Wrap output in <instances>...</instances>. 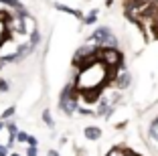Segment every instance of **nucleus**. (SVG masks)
Masks as SVG:
<instances>
[{
  "instance_id": "nucleus-7",
  "label": "nucleus",
  "mask_w": 158,
  "mask_h": 156,
  "mask_svg": "<svg viewBox=\"0 0 158 156\" xmlns=\"http://www.w3.org/2000/svg\"><path fill=\"white\" fill-rule=\"evenodd\" d=\"M28 134L27 132H16V140H19V142H28Z\"/></svg>"
},
{
  "instance_id": "nucleus-4",
  "label": "nucleus",
  "mask_w": 158,
  "mask_h": 156,
  "mask_svg": "<svg viewBox=\"0 0 158 156\" xmlns=\"http://www.w3.org/2000/svg\"><path fill=\"white\" fill-rule=\"evenodd\" d=\"M55 8H57V10H61V12H69V14H73L75 19H81V16H83V14L79 12V10H75V8H69V6H65V4H59V2L55 4Z\"/></svg>"
},
{
  "instance_id": "nucleus-5",
  "label": "nucleus",
  "mask_w": 158,
  "mask_h": 156,
  "mask_svg": "<svg viewBox=\"0 0 158 156\" xmlns=\"http://www.w3.org/2000/svg\"><path fill=\"white\" fill-rule=\"evenodd\" d=\"M128 83H130V73H122L120 75V83H118V85H120V87H126V85H128Z\"/></svg>"
},
{
  "instance_id": "nucleus-18",
  "label": "nucleus",
  "mask_w": 158,
  "mask_h": 156,
  "mask_svg": "<svg viewBox=\"0 0 158 156\" xmlns=\"http://www.w3.org/2000/svg\"><path fill=\"white\" fill-rule=\"evenodd\" d=\"M4 128V120H0V130Z\"/></svg>"
},
{
  "instance_id": "nucleus-19",
  "label": "nucleus",
  "mask_w": 158,
  "mask_h": 156,
  "mask_svg": "<svg viewBox=\"0 0 158 156\" xmlns=\"http://www.w3.org/2000/svg\"><path fill=\"white\" fill-rule=\"evenodd\" d=\"M12 156H20V154H12Z\"/></svg>"
},
{
  "instance_id": "nucleus-6",
  "label": "nucleus",
  "mask_w": 158,
  "mask_h": 156,
  "mask_svg": "<svg viewBox=\"0 0 158 156\" xmlns=\"http://www.w3.org/2000/svg\"><path fill=\"white\" fill-rule=\"evenodd\" d=\"M106 156H126V150L124 148H112Z\"/></svg>"
},
{
  "instance_id": "nucleus-11",
  "label": "nucleus",
  "mask_w": 158,
  "mask_h": 156,
  "mask_svg": "<svg viewBox=\"0 0 158 156\" xmlns=\"http://www.w3.org/2000/svg\"><path fill=\"white\" fill-rule=\"evenodd\" d=\"M0 2H4V4H10L14 8H19V0H0Z\"/></svg>"
},
{
  "instance_id": "nucleus-2",
  "label": "nucleus",
  "mask_w": 158,
  "mask_h": 156,
  "mask_svg": "<svg viewBox=\"0 0 158 156\" xmlns=\"http://www.w3.org/2000/svg\"><path fill=\"white\" fill-rule=\"evenodd\" d=\"M61 108L65 114H73L77 110V103H75V89L73 87H67L63 91V97H61Z\"/></svg>"
},
{
  "instance_id": "nucleus-17",
  "label": "nucleus",
  "mask_w": 158,
  "mask_h": 156,
  "mask_svg": "<svg viewBox=\"0 0 158 156\" xmlns=\"http://www.w3.org/2000/svg\"><path fill=\"white\" fill-rule=\"evenodd\" d=\"M126 156H140V154H136V152H126Z\"/></svg>"
},
{
  "instance_id": "nucleus-16",
  "label": "nucleus",
  "mask_w": 158,
  "mask_h": 156,
  "mask_svg": "<svg viewBox=\"0 0 158 156\" xmlns=\"http://www.w3.org/2000/svg\"><path fill=\"white\" fill-rule=\"evenodd\" d=\"M6 154H8V152H6V148H4V146H0V156H6Z\"/></svg>"
},
{
  "instance_id": "nucleus-14",
  "label": "nucleus",
  "mask_w": 158,
  "mask_h": 156,
  "mask_svg": "<svg viewBox=\"0 0 158 156\" xmlns=\"http://www.w3.org/2000/svg\"><path fill=\"white\" fill-rule=\"evenodd\" d=\"M27 156H37V148L31 146V148H28V152H27Z\"/></svg>"
},
{
  "instance_id": "nucleus-1",
  "label": "nucleus",
  "mask_w": 158,
  "mask_h": 156,
  "mask_svg": "<svg viewBox=\"0 0 158 156\" xmlns=\"http://www.w3.org/2000/svg\"><path fill=\"white\" fill-rule=\"evenodd\" d=\"M99 61L106 65L107 69H116L122 65V53L118 49H102L99 47Z\"/></svg>"
},
{
  "instance_id": "nucleus-3",
  "label": "nucleus",
  "mask_w": 158,
  "mask_h": 156,
  "mask_svg": "<svg viewBox=\"0 0 158 156\" xmlns=\"http://www.w3.org/2000/svg\"><path fill=\"white\" fill-rule=\"evenodd\" d=\"M83 134H85V138H87V140H98V138H102V130L95 128V126H87Z\"/></svg>"
},
{
  "instance_id": "nucleus-8",
  "label": "nucleus",
  "mask_w": 158,
  "mask_h": 156,
  "mask_svg": "<svg viewBox=\"0 0 158 156\" xmlns=\"http://www.w3.org/2000/svg\"><path fill=\"white\" fill-rule=\"evenodd\" d=\"M6 28H8V27H6V24L2 23V19H0V43H2V39L6 37Z\"/></svg>"
},
{
  "instance_id": "nucleus-10",
  "label": "nucleus",
  "mask_w": 158,
  "mask_h": 156,
  "mask_svg": "<svg viewBox=\"0 0 158 156\" xmlns=\"http://www.w3.org/2000/svg\"><path fill=\"white\" fill-rule=\"evenodd\" d=\"M43 120H45V124H47V126H53V122H51V114H49V112H45V114H43Z\"/></svg>"
},
{
  "instance_id": "nucleus-12",
  "label": "nucleus",
  "mask_w": 158,
  "mask_h": 156,
  "mask_svg": "<svg viewBox=\"0 0 158 156\" xmlns=\"http://www.w3.org/2000/svg\"><path fill=\"white\" fill-rule=\"evenodd\" d=\"M12 114H14V108H8V110H6L4 114H2V120H4V118H10Z\"/></svg>"
},
{
  "instance_id": "nucleus-13",
  "label": "nucleus",
  "mask_w": 158,
  "mask_h": 156,
  "mask_svg": "<svg viewBox=\"0 0 158 156\" xmlns=\"http://www.w3.org/2000/svg\"><path fill=\"white\" fill-rule=\"evenodd\" d=\"M0 91H8V83L0 79Z\"/></svg>"
},
{
  "instance_id": "nucleus-15",
  "label": "nucleus",
  "mask_w": 158,
  "mask_h": 156,
  "mask_svg": "<svg viewBox=\"0 0 158 156\" xmlns=\"http://www.w3.org/2000/svg\"><path fill=\"white\" fill-rule=\"evenodd\" d=\"M28 144H31V146H35V148H37V138H33V136H31V138H28Z\"/></svg>"
},
{
  "instance_id": "nucleus-9",
  "label": "nucleus",
  "mask_w": 158,
  "mask_h": 156,
  "mask_svg": "<svg viewBox=\"0 0 158 156\" xmlns=\"http://www.w3.org/2000/svg\"><path fill=\"white\" fill-rule=\"evenodd\" d=\"M95 16H98V10H93L87 19H85V24H93V23H95Z\"/></svg>"
}]
</instances>
